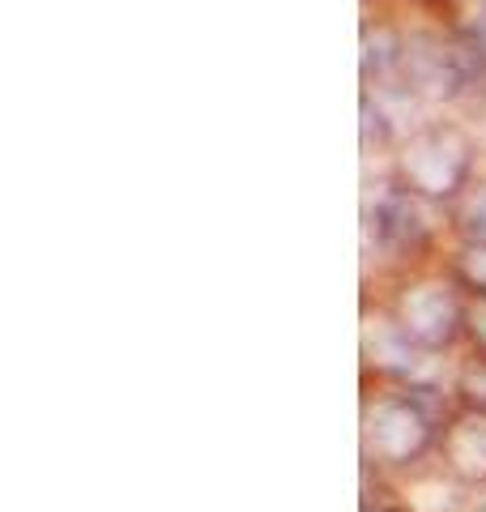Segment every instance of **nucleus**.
Segmentation results:
<instances>
[{
    "instance_id": "f257e3e1",
    "label": "nucleus",
    "mask_w": 486,
    "mask_h": 512,
    "mask_svg": "<svg viewBox=\"0 0 486 512\" xmlns=\"http://www.w3.org/2000/svg\"><path fill=\"white\" fill-rule=\"evenodd\" d=\"M457 402L423 380H376V393L363 397V470L410 474L427 466L440 444V431Z\"/></svg>"
},
{
    "instance_id": "f03ea898",
    "label": "nucleus",
    "mask_w": 486,
    "mask_h": 512,
    "mask_svg": "<svg viewBox=\"0 0 486 512\" xmlns=\"http://www.w3.org/2000/svg\"><path fill=\"white\" fill-rule=\"evenodd\" d=\"M478 171V146L469 128L457 120H427L401 141L393 184L414 192L427 205H452L474 184Z\"/></svg>"
},
{
    "instance_id": "7ed1b4c3",
    "label": "nucleus",
    "mask_w": 486,
    "mask_h": 512,
    "mask_svg": "<svg viewBox=\"0 0 486 512\" xmlns=\"http://www.w3.org/2000/svg\"><path fill=\"white\" fill-rule=\"evenodd\" d=\"M469 299L448 274H414L388 299V320L418 355H444L465 338Z\"/></svg>"
},
{
    "instance_id": "20e7f679",
    "label": "nucleus",
    "mask_w": 486,
    "mask_h": 512,
    "mask_svg": "<svg viewBox=\"0 0 486 512\" xmlns=\"http://www.w3.org/2000/svg\"><path fill=\"white\" fill-rule=\"evenodd\" d=\"M431 205L418 201L414 192H405L401 184L388 180V188L376 197V205H367V235L376 239V248L384 256H423L431 248L435 222H431Z\"/></svg>"
},
{
    "instance_id": "39448f33",
    "label": "nucleus",
    "mask_w": 486,
    "mask_h": 512,
    "mask_svg": "<svg viewBox=\"0 0 486 512\" xmlns=\"http://www.w3.org/2000/svg\"><path fill=\"white\" fill-rule=\"evenodd\" d=\"M435 466L461 491H486V414L452 410L435 444Z\"/></svg>"
},
{
    "instance_id": "423d86ee",
    "label": "nucleus",
    "mask_w": 486,
    "mask_h": 512,
    "mask_svg": "<svg viewBox=\"0 0 486 512\" xmlns=\"http://www.w3.org/2000/svg\"><path fill=\"white\" fill-rule=\"evenodd\" d=\"M405 52V30L393 22H363V86L367 90H388L397 86Z\"/></svg>"
},
{
    "instance_id": "0eeeda50",
    "label": "nucleus",
    "mask_w": 486,
    "mask_h": 512,
    "mask_svg": "<svg viewBox=\"0 0 486 512\" xmlns=\"http://www.w3.org/2000/svg\"><path fill=\"white\" fill-rule=\"evenodd\" d=\"M444 274L469 303L486 299V239H457Z\"/></svg>"
},
{
    "instance_id": "6e6552de",
    "label": "nucleus",
    "mask_w": 486,
    "mask_h": 512,
    "mask_svg": "<svg viewBox=\"0 0 486 512\" xmlns=\"http://www.w3.org/2000/svg\"><path fill=\"white\" fill-rule=\"evenodd\" d=\"M452 402H457V410L486 414V350H469V355L457 363Z\"/></svg>"
},
{
    "instance_id": "1a4fd4ad",
    "label": "nucleus",
    "mask_w": 486,
    "mask_h": 512,
    "mask_svg": "<svg viewBox=\"0 0 486 512\" xmlns=\"http://www.w3.org/2000/svg\"><path fill=\"white\" fill-rule=\"evenodd\" d=\"M448 210H452V231L461 239H486V180L469 184Z\"/></svg>"
},
{
    "instance_id": "9d476101",
    "label": "nucleus",
    "mask_w": 486,
    "mask_h": 512,
    "mask_svg": "<svg viewBox=\"0 0 486 512\" xmlns=\"http://www.w3.org/2000/svg\"><path fill=\"white\" fill-rule=\"evenodd\" d=\"M359 512H414V508H410V500H405V491L388 487L384 474H376V487L363 478V504H359Z\"/></svg>"
},
{
    "instance_id": "9b49d317",
    "label": "nucleus",
    "mask_w": 486,
    "mask_h": 512,
    "mask_svg": "<svg viewBox=\"0 0 486 512\" xmlns=\"http://www.w3.org/2000/svg\"><path fill=\"white\" fill-rule=\"evenodd\" d=\"M465 342H469V350H486V299L469 303V316H465Z\"/></svg>"
},
{
    "instance_id": "f8f14e48",
    "label": "nucleus",
    "mask_w": 486,
    "mask_h": 512,
    "mask_svg": "<svg viewBox=\"0 0 486 512\" xmlns=\"http://www.w3.org/2000/svg\"><path fill=\"white\" fill-rule=\"evenodd\" d=\"M482 180H486V150H482Z\"/></svg>"
},
{
    "instance_id": "ddd939ff",
    "label": "nucleus",
    "mask_w": 486,
    "mask_h": 512,
    "mask_svg": "<svg viewBox=\"0 0 486 512\" xmlns=\"http://www.w3.org/2000/svg\"><path fill=\"white\" fill-rule=\"evenodd\" d=\"M440 5H444V0H440Z\"/></svg>"
}]
</instances>
